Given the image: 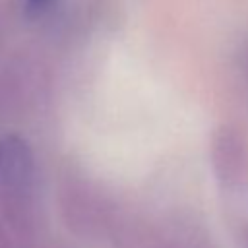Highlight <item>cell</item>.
I'll return each instance as SVG.
<instances>
[{"label":"cell","instance_id":"7a4b0ae2","mask_svg":"<svg viewBox=\"0 0 248 248\" xmlns=\"http://www.w3.org/2000/svg\"><path fill=\"white\" fill-rule=\"evenodd\" d=\"M48 2H50V0H27V6H29V10H33V12H41Z\"/></svg>","mask_w":248,"mask_h":248},{"label":"cell","instance_id":"6da1fadb","mask_svg":"<svg viewBox=\"0 0 248 248\" xmlns=\"http://www.w3.org/2000/svg\"><path fill=\"white\" fill-rule=\"evenodd\" d=\"M33 170L31 151L27 143L17 136H6L0 140V176L14 188L27 186Z\"/></svg>","mask_w":248,"mask_h":248}]
</instances>
